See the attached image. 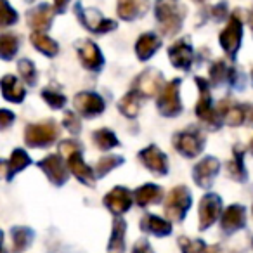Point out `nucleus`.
Masks as SVG:
<instances>
[{
	"label": "nucleus",
	"mask_w": 253,
	"mask_h": 253,
	"mask_svg": "<svg viewBox=\"0 0 253 253\" xmlns=\"http://www.w3.org/2000/svg\"><path fill=\"white\" fill-rule=\"evenodd\" d=\"M184 7L175 0H158L156 2V19L165 35H175L184 19Z\"/></svg>",
	"instance_id": "obj_1"
},
{
	"label": "nucleus",
	"mask_w": 253,
	"mask_h": 253,
	"mask_svg": "<svg viewBox=\"0 0 253 253\" xmlns=\"http://www.w3.org/2000/svg\"><path fill=\"white\" fill-rule=\"evenodd\" d=\"M59 135V128L54 122H42V123H32L26 126L25 130V141L32 148H43V146L52 144Z\"/></svg>",
	"instance_id": "obj_2"
},
{
	"label": "nucleus",
	"mask_w": 253,
	"mask_h": 253,
	"mask_svg": "<svg viewBox=\"0 0 253 253\" xmlns=\"http://www.w3.org/2000/svg\"><path fill=\"white\" fill-rule=\"evenodd\" d=\"M77 14L87 30L94 33H108L116 28L113 19H106L97 9H84L82 4H77Z\"/></svg>",
	"instance_id": "obj_3"
},
{
	"label": "nucleus",
	"mask_w": 253,
	"mask_h": 253,
	"mask_svg": "<svg viewBox=\"0 0 253 253\" xmlns=\"http://www.w3.org/2000/svg\"><path fill=\"white\" fill-rule=\"evenodd\" d=\"M189 205H191L189 191H187L186 187L179 186L170 191L169 198H167V201H165V213L169 215L172 220H182V217L186 215Z\"/></svg>",
	"instance_id": "obj_4"
},
{
	"label": "nucleus",
	"mask_w": 253,
	"mask_h": 253,
	"mask_svg": "<svg viewBox=\"0 0 253 253\" xmlns=\"http://www.w3.org/2000/svg\"><path fill=\"white\" fill-rule=\"evenodd\" d=\"M241 37H243V23L238 14H232L229 18L227 26L224 32L220 33V45L229 56H236L239 45H241Z\"/></svg>",
	"instance_id": "obj_5"
},
{
	"label": "nucleus",
	"mask_w": 253,
	"mask_h": 253,
	"mask_svg": "<svg viewBox=\"0 0 253 253\" xmlns=\"http://www.w3.org/2000/svg\"><path fill=\"white\" fill-rule=\"evenodd\" d=\"M179 85H180V80H173V82H170V84H167L165 87L160 90L158 108L162 115L175 116L177 113L182 109L180 99H179Z\"/></svg>",
	"instance_id": "obj_6"
},
{
	"label": "nucleus",
	"mask_w": 253,
	"mask_h": 253,
	"mask_svg": "<svg viewBox=\"0 0 253 253\" xmlns=\"http://www.w3.org/2000/svg\"><path fill=\"white\" fill-rule=\"evenodd\" d=\"M54 12L56 9L49 4H40L37 5L35 9L26 14V21H28L30 28H33L35 32H45V30L50 28V23L54 19Z\"/></svg>",
	"instance_id": "obj_7"
},
{
	"label": "nucleus",
	"mask_w": 253,
	"mask_h": 253,
	"mask_svg": "<svg viewBox=\"0 0 253 253\" xmlns=\"http://www.w3.org/2000/svg\"><path fill=\"white\" fill-rule=\"evenodd\" d=\"M75 108L82 113L84 116H97L99 113L104 111V101L94 92H80L75 97Z\"/></svg>",
	"instance_id": "obj_8"
},
{
	"label": "nucleus",
	"mask_w": 253,
	"mask_h": 253,
	"mask_svg": "<svg viewBox=\"0 0 253 253\" xmlns=\"http://www.w3.org/2000/svg\"><path fill=\"white\" fill-rule=\"evenodd\" d=\"M220 198L215 194H207L200 203V225L201 229H208L220 213Z\"/></svg>",
	"instance_id": "obj_9"
},
{
	"label": "nucleus",
	"mask_w": 253,
	"mask_h": 253,
	"mask_svg": "<svg viewBox=\"0 0 253 253\" xmlns=\"http://www.w3.org/2000/svg\"><path fill=\"white\" fill-rule=\"evenodd\" d=\"M39 167L45 172V175L49 177V180L56 186L66 182L68 179V172L63 165V160L56 155H50L47 158H43L42 162H39Z\"/></svg>",
	"instance_id": "obj_10"
},
{
	"label": "nucleus",
	"mask_w": 253,
	"mask_h": 253,
	"mask_svg": "<svg viewBox=\"0 0 253 253\" xmlns=\"http://www.w3.org/2000/svg\"><path fill=\"white\" fill-rule=\"evenodd\" d=\"M173 142H175L177 151L187 158H194L201 151V139L196 132H180L175 135Z\"/></svg>",
	"instance_id": "obj_11"
},
{
	"label": "nucleus",
	"mask_w": 253,
	"mask_h": 253,
	"mask_svg": "<svg viewBox=\"0 0 253 253\" xmlns=\"http://www.w3.org/2000/svg\"><path fill=\"white\" fill-rule=\"evenodd\" d=\"M160 90H162V77H160L158 71L148 70L135 80L134 92H137V94L151 97V95L158 94Z\"/></svg>",
	"instance_id": "obj_12"
},
{
	"label": "nucleus",
	"mask_w": 253,
	"mask_h": 253,
	"mask_svg": "<svg viewBox=\"0 0 253 253\" xmlns=\"http://www.w3.org/2000/svg\"><path fill=\"white\" fill-rule=\"evenodd\" d=\"M104 203L113 213H125L132 205V194L125 187H115L106 194Z\"/></svg>",
	"instance_id": "obj_13"
},
{
	"label": "nucleus",
	"mask_w": 253,
	"mask_h": 253,
	"mask_svg": "<svg viewBox=\"0 0 253 253\" xmlns=\"http://www.w3.org/2000/svg\"><path fill=\"white\" fill-rule=\"evenodd\" d=\"M169 56L172 64L179 70H189L191 63H193V49L186 39L173 43L169 49Z\"/></svg>",
	"instance_id": "obj_14"
},
{
	"label": "nucleus",
	"mask_w": 253,
	"mask_h": 253,
	"mask_svg": "<svg viewBox=\"0 0 253 253\" xmlns=\"http://www.w3.org/2000/svg\"><path fill=\"white\" fill-rule=\"evenodd\" d=\"M77 49H78L80 61L84 63L85 68H88V70H99L102 66V54L94 42H90V40L78 42Z\"/></svg>",
	"instance_id": "obj_15"
},
{
	"label": "nucleus",
	"mask_w": 253,
	"mask_h": 253,
	"mask_svg": "<svg viewBox=\"0 0 253 253\" xmlns=\"http://www.w3.org/2000/svg\"><path fill=\"white\" fill-rule=\"evenodd\" d=\"M149 7L148 0H118L116 11L118 16L125 21H134V19L141 18L142 14H146Z\"/></svg>",
	"instance_id": "obj_16"
},
{
	"label": "nucleus",
	"mask_w": 253,
	"mask_h": 253,
	"mask_svg": "<svg viewBox=\"0 0 253 253\" xmlns=\"http://www.w3.org/2000/svg\"><path fill=\"white\" fill-rule=\"evenodd\" d=\"M0 88H2L4 99H7L9 102H16V104L23 102V99H25V95H26L25 87H23V84L19 82V78L14 77V75H5V77H2V80H0Z\"/></svg>",
	"instance_id": "obj_17"
},
{
	"label": "nucleus",
	"mask_w": 253,
	"mask_h": 253,
	"mask_svg": "<svg viewBox=\"0 0 253 253\" xmlns=\"http://www.w3.org/2000/svg\"><path fill=\"white\" fill-rule=\"evenodd\" d=\"M141 160H142V163H144V165L155 173H162V175H165L167 170H169L165 155H163L156 146H149V148H146L144 151L141 153Z\"/></svg>",
	"instance_id": "obj_18"
},
{
	"label": "nucleus",
	"mask_w": 253,
	"mask_h": 253,
	"mask_svg": "<svg viewBox=\"0 0 253 253\" xmlns=\"http://www.w3.org/2000/svg\"><path fill=\"white\" fill-rule=\"evenodd\" d=\"M218 172V162L215 158H205L203 162H200L194 169V180L200 184L201 187H210L213 177Z\"/></svg>",
	"instance_id": "obj_19"
},
{
	"label": "nucleus",
	"mask_w": 253,
	"mask_h": 253,
	"mask_svg": "<svg viewBox=\"0 0 253 253\" xmlns=\"http://www.w3.org/2000/svg\"><path fill=\"white\" fill-rule=\"evenodd\" d=\"M162 45V40L158 39V35L155 33H144L139 37L137 43H135V52H137L139 59L146 61L156 52Z\"/></svg>",
	"instance_id": "obj_20"
},
{
	"label": "nucleus",
	"mask_w": 253,
	"mask_h": 253,
	"mask_svg": "<svg viewBox=\"0 0 253 253\" xmlns=\"http://www.w3.org/2000/svg\"><path fill=\"white\" fill-rule=\"evenodd\" d=\"M245 225V208L239 205H232L222 215V227L224 231L232 232Z\"/></svg>",
	"instance_id": "obj_21"
},
{
	"label": "nucleus",
	"mask_w": 253,
	"mask_h": 253,
	"mask_svg": "<svg viewBox=\"0 0 253 253\" xmlns=\"http://www.w3.org/2000/svg\"><path fill=\"white\" fill-rule=\"evenodd\" d=\"M68 165H70L71 172H73L82 182L88 184V186H94V173H92V170L84 163V160H82V156H80V151L68 156Z\"/></svg>",
	"instance_id": "obj_22"
},
{
	"label": "nucleus",
	"mask_w": 253,
	"mask_h": 253,
	"mask_svg": "<svg viewBox=\"0 0 253 253\" xmlns=\"http://www.w3.org/2000/svg\"><path fill=\"white\" fill-rule=\"evenodd\" d=\"M32 43L35 45L37 50H40V52L45 54V56H49V57H54L57 52H59L57 42H54L50 37H47L45 33H42V32L32 33Z\"/></svg>",
	"instance_id": "obj_23"
},
{
	"label": "nucleus",
	"mask_w": 253,
	"mask_h": 253,
	"mask_svg": "<svg viewBox=\"0 0 253 253\" xmlns=\"http://www.w3.org/2000/svg\"><path fill=\"white\" fill-rule=\"evenodd\" d=\"M142 229L156 236H167L172 231V224L163 220V218L156 217V215H146V217L142 218Z\"/></svg>",
	"instance_id": "obj_24"
},
{
	"label": "nucleus",
	"mask_w": 253,
	"mask_h": 253,
	"mask_svg": "<svg viewBox=\"0 0 253 253\" xmlns=\"http://www.w3.org/2000/svg\"><path fill=\"white\" fill-rule=\"evenodd\" d=\"M19 39L14 33H2L0 35V59L11 61L18 54Z\"/></svg>",
	"instance_id": "obj_25"
},
{
	"label": "nucleus",
	"mask_w": 253,
	"mask_h": 253,
	"mask_svg": "<svg viewBox=\"0 0 253 253\" xmlns=\"http://www.w3.org/2000/svg\"><path fill=\"white\" fill-rule=\"evenodd\" d=\"M135 201H137L141 207H148L151 203H156V201L162 198V189L155 184H146V186L139 187L135 191Z\"/></svg>",
	"instance_id": "obj_26"
},
{
	"label": "nucleus",
	"mask_w": 253,
	"mask_h": 253,
	"mask_svg": "<svg viewBox=\"0 0 253 253\" xmlns=\"http://www.w3.org/2000/svg\"><path fill=\"white\" fill-rule=\"evenodd\" d=\"M11 236H12V253L25 252L33 239V232L28 227H14L11 231Z\"/></svg>",
	"instance_id": "obj_27"
},
{
	"label": "nucleus",
	"mask_w": 253,
	"mask_h": 253,
	"mask_svg": "<svg viewBox=\"0 0 253 253\" xmlns=\"http://www.w3.org/2000/svg\"><path fill=\"white\" fill-rule=\"evenodd\" d=\"M30 163H32V160H30V156L26 155L25 149H14L12 155H11V158H9V162H7V169H9L7 180H11L16 173L21 172L23 169H26Z\"/></svg>",
	"instance_id": "obj_28"
},
{
	"label": "nucleus",
	"mask_w": 253,
	"mask_h": 253,
	"mask_svg": "<svg viewBox=\"0 0 253 253\" xmlns=\"http://www.w3.org/2000/svg\"><path fill=\"white\" fill-rule=\"evenodd\" d=\"M123 234H125V222L122 218L115 220V229H113L111 241H109V253H122L125 245H123Z\"/></svg>",
	"instance_id": "obj_29"
},
{
	"label": "nucleus",
	"mask_w": 253,
	"mask_h": 253,
	"mask_svg": "<svg viewBox=\"0 0 253 253\" xmlns=\"http://www.w3.org/2000/svg\"><path fill=\"white\" fill-rule=\"evenodd\" d=\"M137 92L132 90L130 94H126L125 97L120 101V111L123 113L125 116H128V118H134L135 115H137L139 111V99H137Z\"/></svg>",
	"instance_id": "obj_30"
},
{
	"label": "nucleus",
	"mask_w": 253,
	"mask_h": 253,
	"mask_svg": "<svg viewBox=\"0 0 253 253\" xmlns=\"http://www.w3.org/2000/svg\"><path fill=\"white\" fill-rule=\"evenodd\" d=\"M94 142L97 144V148L101 149H111L115 146H118V139L115 137L111 130L108 128H102V130H97L94 134Z\"/></svg>",
	"instance_id": "obj_31"
},
{
	"label": "nucleus",
	"mask_w": 253,
	"mask_h": 253,
	"mask_svg": "<svg viewBox=\"0 0 253 253\" xmlns=\"http://www.w3.org/2000/svg\"><path fill=\"white\" fill-rule=\"evenodd\" d=\"M18 21V12L9 5L7 0H0V28H7Z\"/></svg>",
	"instance_id": "obj_32"
},
{
	"label": "nucleus",
	"mask_w": 253,
	"mask_h": 253,
	"mask_svg": "<svg viewBox=\"0 0 253 253\" xmlns=\"http://www.w3.org/2000/svg\"><path fill=\"white\" fill-rule=\"evenodd\" d=\"M210 75H211V80L213 82H225L227 78H232L234 77V71L224 63V61H217V63L211 66L210 70Z\"/></svg>",
	"instance_id": "obj_33"
},
{
	"label": "nucleus",
	"mask_w": 253,
	"mask_h": 253,
	"mask_svg": "<svg viewBox=\"0 0 253 253\" xmlns=\"http://www.w3.org/2000/svg\"><path fill=\"white\" fill-rule=\"evenodd\" d=\"M18 71H19V75H21V78L28 85H33L37 82L35 64H33L30 59H21V61H19V63H18Z\"/></svg>",
	"instance_id": "obj_34"
},
{
	"label": "nucleus",
	"mask_w": 253,
	"mask_h": 253,
	"mask_svg": "<svg viewBox=\"0 0 253 253\" xmlns=\"http://www.w3.org/2000/svg\"><path fill=\"white\" fill-rule=\"evenodd\" d=\"M42 97H43V101H45L47 104H49L50 108H54V109L63 108L64 102H66V97H64L61 92L52 90V88H45V90L42 92Z\"/></svg>",
	"instance_id": "obj_35"
},
{
	"label": "nucleus",
	"mask_w": 253,
	"mask_h": 253,
	"mask_svg": "<svg viewBox=\"0 0 253 253\" xmlns=\"http://www.w3.org/2000/svg\"><path fill=\"white\" fill-rule=\"evenodd\" d=\"M227 170L232 179H236V180H241L243 177H245V173H243L245 172V170H243V151H241V155H239V149H234V160L227 165Z\"/></svg>",
	"instance_id": "obj_36"
},
{
	"label": "nucleus",
	"mask_w": 253,
	"mask_h": 253,
	"mask_svg": "<svg viewBox=\"0 0 253 253\" xmlns=\"http://www.w3.org/2000/svg\"><path fill=\"white\" fill-rule=\"evenodd\" d=\"M120 163H122V160L116 158V156H106V158H102L97 162V165H95V172H97L99 175H104V173H108L109 170H113L115 167H118Z\"/></svg>",
	"instance_id": "obj_37"
},
{
	"label": "nucleus",
	"mask_w": 253,
	"mask_h": 253,
	"mask_svg": "<svg viewBox=\"0 0 253 253\" xmlns=\"http://www.w3.org/2000/svg\"><path fill=\"white\" fill-rule=\"evenodd\" d=\"M63 125L66 126L70 132H73V134L80 132V120H78V116L75 115V113H71V111H68L66 115H64Z\"/></svg>",
	"instance_id": "obj_38"
},
{
	"label": "nucleus",
	"mask_w": 253,
	"mask_h": 253,
	"mask_svg": "<svg viewBox=\"0 0 253 253\" xmlns=\"http://www.w3.org/2000/svg\"><path fill=\"white\" fill-rule=\"evenodd\" d=\"M16 115L9 109H0V130H5L14 123Z\"/></svg>",
	"instance_id": "obj_39"
},
{
	"label": "nucleus",
	"mask_w": 253,
	"mask_h": 253,
	"mask_svg": "<svg viewBox=\"0 0 253 253\" xmlns=\"http://www.w3.org/2000/svg\"><path fill=\"white\" fill-rule=\"evenodd\" d=\"M77 151H80V148H78V144L73 141H64L59 144V153H61V156H64V158H68V156H71Z\"/></svg>",
	"instance_id": "obj_40"
},
{
	"label": "nucleus",
	"mask_w": 253,
	"mask_h": 253,
	"mask_svg": "<svg viewBox=\"0 0 253 253\" xmlns=\"http://www.w3.org/2000/svg\"><path fill=\"white\" fill-rule=\"evenodd\" d=\"M134 253H153V250L146 241H139L137 245L134 246Z\"/></svg>",
	"instance_id": "obj_41"
},
{
	"label": "nucleus",
	"mask_w": 253,
	"mask_h": 253,
	"mask_svg": "<svg viewBox=\"0 0 253 253\" xmlns=\"http://www.w3.org/2000/svg\"><path fill=\"white\" fill-rule=\"evenodd\" d=\"M211 11H213V16H215V18H217V19H222V18H225V12H227V7H225V4L222 2V4L215 5V7L211 9Z\"/></svg>",
	"instance_id": "obj_42"
},
{
	"label": "nucleus",
	"mask_w": 253,
	"mask_h": 253,
	"mask_svg": "<svg viewBox=\"0 0 253 253\" xmlns=\"http://www.w3.org/2000/svg\"><path fill=\"white\" fill-rule=\"evenodd\" d=\"M243 111H245V122L253 126V106H243Z\"/></svg>",
	"instance_id": "obj_43"
},
{
	"label": "nucleus",
	"mask_w": 253,
	"mask_h": 253,
	"mask_svg": "<svg viewBox=\"0 0 253 253\" xmlns=\"http://www.w3.org/2000/svg\"><path fill=\"white\" fill-rule=\"evenodd\" d=\"M68 4H70V0H54V9L59 11V12H63Z\"/></svg>",
	"instance_id": "obj_44"
},
{
	"label": "nucleus",
	"mask_w": 253,
	"mask_h": 253,
	"mask_svg": "<svg viewBox=\"0 0 253 253\" xmlns=\"http://www.w3.org/2000/svg\"><path fill=\"white\" fill-rule=\"evenodd\" d=\"M7 177H9L7 162H2V160H0V179H7Z\"/></svg>",
	"instance_id": "obj_45"
},
{
	"label": "nucleus",
	"mask_w": 253,
	"mask_h": 253,
	"mask_svg": "<svg viewBox=\"0 0 253 253\" xmlns=\"http://www.w3.org/2000/svg\"><path fill=\"white\" fill-rule=\"evenodd\" d=\"M250 26H252V30H253V11L250 12Z\"/></svg>",
	"instance_id": "obj_46"
},
{
	"label": "nucleus",
	"mask_w": 253,
	"mask_h": 253,
	"mask_svg": "<svg viewBox=\"0 0 253 253\" xmlns=\"http://www.w3.org/2000/svg\"><path fill=\"white\" fill-rule=\"evenodd\" d=\"M2 243H4V232L0 231V248H2Z\"/></svg>",
	"instance_id": "obj_47"
},
{
	"label": "nucleus",
	"mask_w": 253,
	"mask_h": 253,
	"mask_svg": "<svg viewBox=\"0 0 253 253\" xmlns=\"http://www.w3.org/2000/svg\"><path fill=\"white\" fill-rule=\"evenodd\" d=\"M250 151H252V155H253V141H252V146H250Z\"/></svg>",
	"instance_id": "obj_48"
},
{
	"label": "nucleus",
	"mask_w": 253,
	"mask_h": 253,
	"mask_svg": "<svg viewBox=\"0 0 253 253\" xmlns=\"http://www.w3.org/2000/svg\"><path fill=\"white\" fill-rule=\"evenodd\" d=\"M0 253H4V252H2V250H0Z\"/></svg>",
	"instance_id": "obj_49"
},
{
	"label": "nucleus",
	"mask_w": 253,
	"mask_h": 253,
	"mask_svg": "<svg viewBox=\"0 0 253 253\" xmlns=\"http://www.w3.org/2000/svg\"><path fill=\"white\" fill-rule=\"evenodd\" d=\"M198 2H201V0H198Z\"/></svg>",
	"instance_id": "obj_50"
}]
</instances>
